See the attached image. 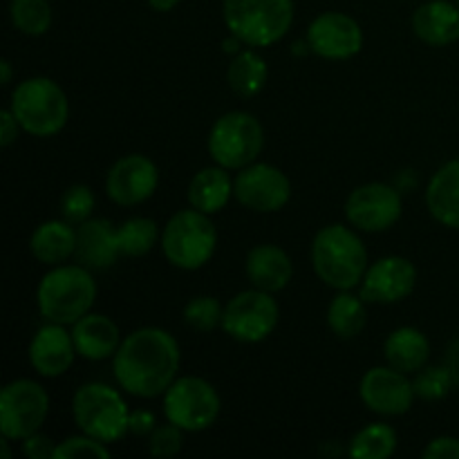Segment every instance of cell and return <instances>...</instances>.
<instances>
[{"mask_svg": "<svg viewBox=\"0 0 459 459\" xmlns=\"http://www.w3.org/2000/svg\"><path fill=\"white\" fill-rule=\"evenodd\" d=\"M245 272L255 290L276 294V291H282L291 282L294 263H291L290 254L282 247L264 242V245H255L247 254Z\"/></svg>", "mask_w": 459, "mask_h": 459, "instance_id": "ffe728a7", "label": "cell"}, {"mask_svg": "<svg viewBox=\"0 0 459 459\" xmlns=\"http://www.w3.org/2000/svg\"><path fill=\"white\" fill-rule=\"evenodd\" d=\"M421 455L426 459H459V437H451V435L435 437Z\"/></svg>", "mask_w": 459, "mask_h": 459, "instance_id": "74e56055", "label": "cell"}, {"mask_svg": "<svg viewBox=\"0 0 459 459\" xmlns=\"http://www.w3.org/2000/svg\"><path fill=\"white\" fill-rule=\"evenodd\" d=\"M307 43L316 56L348 61L363 49V30L343 12H323L309 22Z\"/></svg>", "mask_w": 459, "mask_h": 459, "instance_id": "9a60e30c", "label": "cell"}, {"mask_svg": "<svg viewBox=\"0 0 459 459\" xmlns=\"http://www.w3.org/2000/svg\"><path fill=\"white\" fill-rule=\"evenodd\" d=\"M164 417L179 426L184 433H202L218 421L222 402L211 381L202 377H178L170 388L161 394Z\"/></svg>", "mask_w": 459, "mask_h": 459, "instance_id": "9c48e42d", "label": "cell"}, {"mask_svg": "<svg viewBox=\"0 0 459 459\" xmlns=\"http://www.w3.org/2000/svg\"><path fill=\"white\" fill-rule=\"evenodd\" d=\"M229 34L247 48H269L282 40L294 22L291 0H222Z\"/></svg>", "mask_w": 459, "mask_h": 459, "instance_id": "5b68a950", "label": "cell"}, {"mask_svg": "<svg viewBox=\"0 0 459 459\" xmlns=\"http://www.w3.org/2000/svg\"><path fill=\"white\" fill-rule=\"evenodd\" d=\"M76 258L88 269H108L121 258L117 229L103 218H90L76 227Z\"/></svg>", "mask_w": 459, "mask_h": 459, "instance_id": "d6986e66", "label": "cell"}, {"mask_svg": "<svg viewBox=\"0 0 459 459\" xmlns=\"http://www.w3.org/2000/svg\"><path fill=\"white\" fill-rule=\"evenodd\" d=\"M117 238H119L121 255L142 258L155 249L157 242L161 240V233L155 220L137 215V218H128L126 222H121V227L117 229Z\"/></svg>", "mask_w": 459, "mask_h": 459, "instance_id": "f546056e", "label": "cell"}, {"mask_svg": "<svg viewBox=\"0 0 459 459\" xmlns=\"http://www.w3.org/2000/svg\"><path fill=\"white\" fill-rule=\"evenodd\" d=\"M403 211L402 193L385 182H370L354 188L345 202V218L357 231L384 233L399 222Z\"/></svg>", "mask_w": 459, "mask_h": 459, "instance_id": "7c38bea8", "label": "cell"}, {"mask_svg": "<svg viewBox=\"0 0 459 459\" xmlns=\"http://www.w3.org/2000/svg\"><path fill=\"white\" fill-rule=\"evenodd\" d=\"M30 251L48 267L63 264L76 254V227L67 220H48L31 233Z\"/></svg>", "mask_w": 459, "mask_h": 459, "instance_id": "cb8c5ba5", "label": "cell"}, {"mask_svg": "<svg viewBox=\"0 0 459 459\" xmlns=\"http://www.w3.org/2000/svg\"><path fill=\"white\" fill-rule=\"evenodd\" d=\"M157 429V420L151 411H130V426L128 433L148 437Z\"/></svg>", "mask_w": 459, "mask_h": 459, "instance_id": "f35d334b", "label": "cell"}, {"mask_svg": "<svg viewBox=\"0 0 459 459\" xmlns=\"http://www.w3.org/2000/svg\"><path fill=\"white\" fill-rule=\"evenodd\" d=\"M9 442H12V439H9V437L0 439V455H3V459L12 457V451H9Z\"/></svg>", "mask_w": 459, "mask_h": 459, "instance_id": "ee69618b", "label": "cell"}, {"mask_svg": "<svg viewBox=\"0 0 459 459\" xmlns=\"http://www.w3.org/2000/svg\"><path fill=\"white\" fill-rule=\"evenodd\" d=\"M72 417L81 433L103 444L119 442L130 426L128 403L108 384L81 385L72 399Z\"/></svg>", "mask_w": 459, "mask_h": 459, "instance_id": "52a82bcc", "label": "cell"}, {"mask_svg": "<svg viewBox=\"0 0 459 459\" xmlns=\"http://www.w3.org/2000/svg\"><path fill=\"white\" fill-rule=\"evenodd\" d=\"M179 3H182V0H148V4H151L155 12H161V13L173 12Z\"/></svg>", "mask_w": 459, "mask_h": 459, "instance_id": "b9f144b4", "label": "cell"}, {"mask_svg": "<svg viewBox=\"0 0 459 459\" xmlns=\"http://www.w3.org/2000/svg\"><path fill=\"white\" fill-rule=\"evenodd\" d=\"M49 412V397L39 381L16 379L0 393V435L22 442L39 433Z\"/></svg>", "mask_w": 459, "mask_h": 459, "instance_id": "30bf717a", "label": "cell"}, {"mask_svg": "<svg viewBox=\"0 0 459 459\" xmlns=\"http://www.w3.org/2000/svg\"><path fill=\"white\" fill-rule=\"evenodd\" d=\"M363 406L381 417L406 415L415 402V385L406 372L393 366L370 368L359 384Z\"/></svg>", "mask_w": 459, "mask_h": 459, "instance_id": "5bb4252c", "label": "cell"}, {"mask_svg": "<svg viewBox=\"0 0 459 459\" xmlns=\"http://www.w3.org/2000/svg\"><path fill=\"white\" fill-rule=\"evenodd\" d=\"M209 155L227 170L254 164L264 146V130L251 112L231 110L220 117L209 133Z\"/></svg>", "mask_w": 459, "mask_h": 459, "instance_id": "ba28073f", "label": "cell"}, {"mask_svg": "<svg viewBox=\"0 0 459 459\" xmlns=\"http://www.w3.org/2000/svg\"><path fill=\"white\" fill-rule=\"evenodd\" d=\"M224 307L213 296H195L184 307V323L195 332H213L222 325Z\"/></svg>", "mask_w": 459, "mask_h": 459, "instance_id": "1f68e13d", "label": "cell"}, {"mask_svg": "<svg viewBox=\"0 0 459 459\" xmlns=\"http://www.w3.org/2000/svg\"><path fill=\"white\" fill-rule=\"evenodd\" d=\"M269 67L267 61L254 49H242L231 58V65L227 70V83L240 97L251 99L263 92L267 83Z\"/></svg>", "mask_w": 459, "mask_h": 459, "instance_id": "4316f807", "label": "cell"}, {"mask_svg": "<svg viewBox=\"0 0 459 459\" xmlns=\"http://www.w3.org/2000/svg\"><path fill=\"white\" fill-rule=\"evenodd\" d=\"M12 25L25 36H43L52 27L54 12L49 0H12L9 3Z\"/></svg>", "mask_w": 459, "mask_h": 459, "instance_id": "4dcf8cb0", "label": "cell"}, {"mask_svg": "<svg viewBox=\"0 0 459 459\" xmlns=\"http://www.w3.org/2000/svg\"><path fill=\"white\" fill-rule=\"evenodd\" d=\"M92 269L83 264H56L49 269L36 290V305L48 323L74 325L92 309L97 300V282Z\"/></svg>", "mask_w": 459, "mask_h": 459, "instance_id": "3957f363", "label": "cell"}, {"mask_svg": "<svg viewBox=\"0 0 459 459\" xmlns=\"http://www.w3.org/2000/svg\"><path fill=\"white\" fill-rule=\"evenodd\" d=\"M397 451V433L388 424H368L350 439L352 459H388Z\"/></svg>", "mask_w": 459, "mask_h": 459, "instance_id": "f1b7e54d", "label": "cell"}, {"mask_svg": "<svg viewBox=\"0 0 459 459\" xmlns=\"http://www.w3.org/2000/svg\"><path fill=\"white\" fill-rule=\"evenodd\" d=\"M184 446V430L179 426L157 424V429L148 435V451L155 457H175Z\"/></svg>", "mask_w": 459, "mask_h": 459, "instance_id": "e575fe53", "label": "cell"}, {"mask_svg": "<svg viewBox=\"0 0 459 459\" xmlns=\"http://www.w3.org/2000/svg\"><path fill=\"white\" fill-rule=\"evenodd\" d=\"M160 186L157 164L146 155H124L106 175V193L115 204L137 206L155 195Z\"/></svg>", "mask_w": 459, "mask_h": 459, "instance_id": "2e32d148", "label": "cell"}, {"mask_svg": "<svg viewBox=\"0 0 459 459\" xmlns=\"http://www.w3.org/2000/svg\"><path fill=\"white\" fill-rule=\"evenodd\" d=\"M444 366L451 372L453 381H455V388H459V336L451 341L446 350V357H444Z\"/></svg>", "mask_w": 459, "mask_h": 459, "instance_id": "60d3db41", "label": "cell"}, {"mask_svg": "<svg viewBox=\"0 0 459 459\" xmlns=\"http://www.w3.org/2000/svg\"><path fill=\"white\" fill-rule=\"evenodd\" d=\"M79 457H110V448L108 444L99 442V439L90 437V435L81 433L76 437L63 439L56 446V459H79Z\"/></svg>", "mask_w": 459, "mask_h": 459, "instance_id": "d590c367", "label": "cell"}, {"mask_svg": "<svg viewBox=\"0 0 459 459\" xmlns=\"http://www.w3.org/2000/svg\"><path fill=\"white\" fill-rule=\"evenodd\" d=\"M72 339L79 357L88 361L112 359L121 345V332L117 323L106 314L88 312L72 325Z\"/></svg>", "mask_w": 459, "mask_h": 459, "instance_id": "44dd1931", "label": "cell"}, {"mask_svg": "<svg viewBox=\"0 0 459 459\" xmlns=\"http://www.w3.org/2000/svg\"><path fill=\"white\" fill-rule=\"evenodd\" d=\"M233 197L255 213H276L291 197V182L278 166L254 161L238 170L233 179Z\"/></svg>", "mask_w": 459, "mask_h": 459, "instance_id": "4fadbf2b", "label": "cell"}, {"mask_svg": "<svg viewBox=\"0 0 459 459\" xmlns=\"http://www.w3.org/2000/svg\"><path fill=\"white\" fill-rule=\"evenodd\" d=\"M9 110L21 128L34 137H54L70 119V101L61 85L49 76H31L13 88Z\"/></svg>", "mask_w": 459, "mask_h": 459, "instance_id": "277c9868", "label": "cell"}, {"mask_svg": "<svg viewBox=\"0 0 459 459\" xmlns=\"http://www.w3.org/2000/svg\"><path fill=\"white\" fill-rule=\"evenodd\" d=\"M412 385H415V394L420 399L439 402L455 388V381L446 366H424L420 372H415Z\"/></svg>", "mask_w": 459, "mask_h": 459, "instance_id": "d6a6232c", "label": "cell"}, {"mask_svg": "<svg viewBox=\"0 0 459 459\" xmlns=\"http://www.w3.org/2000/svg\"><path fill=\"white\" fill-rule=\"evenodd\" d=\"M218 249V229L211 215L197 209H184L170 215L161 231V251L173 267L184 272L202 269Z\"/></svg>", "mask_w": 459, "mask_h": 459, "instance_id": "8992f818", "label": "cell"}, {"mask_svg": "<svg viewBox=\"0 0 459 459\" xmlns=\"http://www.w3.org/2000/svg\"><path fill=\"white\" fill-rule=\"evenodd\" d=\"M281 318L273 294L263 290H247L224 305L222 330L240 343H260L273 334Z\"/></svg>", "mask_w": 459, "mask_h": 459, "instance_id": "8fae6325", "label": "cell"}, {"mask_svg": "<svg viewBox=\"0 0 459 459\" xmlns=\"http://www.w3.org/2000/svg\"><path fill=\"white\" fill-rule=\"evenodd\" d=\"M426 206L439 224L459 231V157L446 161L426 186Z\"/></svg>", "mask_w": 459, "mask_h": 459, "instance_id": "603a6c76", "label": "cell"}, {"mask_svg": "<svg viewBox=\"0 0 459 459\" xmlns=\"http://www.w3.org/2000/svg\"><path fill=\"white\" fill-rule=\"evenodd\" d=\"M94 211V193L85 184H72L61 197V215L70 224L79 227L81 222L92 218Z\"/></svg>", "mask_w": 459, "mask_h": 459, "instance_id": "836d02e7", "label": "cell"}, {"mask_svg": "<svg viewBox=\"0 0 459 459\" xmlns=\"http://www.w3.org/2000/svg\"><path fill=\"white\" fill-rule=\"evenodd\" d=\"M417 285V269L403 255H385L368 267L359 296L366 303L394 305L412 294Z\"/></svg>", "mask_w": 459, "mask_h": 459, "instance_id": "e0dca14e", "label": "cell"}, {"mask_svg": "<svg viewBox=\"0 0 459 459\" xmlns=\"http://www.w3.org/2000/svg\"><path fill=\"white\" fill-rule=\"evenodd\" d=\"M312 267L318 281L336 291L354 290L368 272V251L354 229L327 224L314 236Z\"/></svg>", "mask_w": 459, "mask_h": 459, "instance_id": "7a4b0ae2", "label": "cell"}, {"mask_svg": "<svg viewBox=\"0 0 459 459\" xmlns=\"http://www.w3.org/2000/svg\"><path fill=\"white\" fill-rule=\"evenodd\" d=\"M0 72H3V85H9L12 83V63L7 61V58H4V61H0Z\"/></svg>", "mask_w": 459, "mask_h": 459, "instance_id": "7bdbcfd3", "label": "cell"}, {"mask_svg": "<svg viewBox=\"0 0 459 459\" xmlns=\"http://www.w3.org/2000/svg\"><path fill=\"white\" fill-rule=\"evenodd\" d=\"M76 354L79 352L74 348L72 332H67L65 325H58V323H48L40 327L27 350L31 368L48 379L65 375L74 363Z\"/></svg>", "mask_w": 459, "mask_h": 459, "instance_id": "ac0fdd59", "label": "cell"}, {"mask_svg": "<svg viewBox=\"0 0 459 459\" xmlns=\"http://www.w3.org/2000/svg\"><path fill=\"white\" fill-rule=\"evenodd\" d=\"M384 357L388 366L397 368V370L406 372V375H415L421 368L429 366L430 341L417 327H397L385 339Z\"/></svg>", "mask_w": 459, "mask_h": 459, "instance_id": "484cf974", "label": "cell"}, {"mask_svg": "<svg viewBox=\"0 0 459 459\" xmlns=\"http://www.w3.org/2000/svg\"><path fill=\"white\" fill-rule=\"evenodd\" d=\"M182 352L170 332L139 327L121 341L112 357V372L121 390L137 399L161 397L178 379Z\"/></svg>", "mask_w": 459, "mask_h": 459, "instance_id": "6da1fadb", "label": "cell"}, {"mask_svg": "<svg viewBox=\"0 0 459 459\" xmlns=\"http://www.w3.org/2000/svg\"><path fill=\"white\" fill-rule=\"evenodd\" d=\"M21 124H18V119L13 117V112L9 110V108H4L3 112H0V146L3 148H9L13 142L18 139V133H21Z\"/></svg>", "mask_w": 459, "mask_h": 459, "instance_id": "ab89813d", "label": "cell"}, {"mask_svg": "<svg viewBox=\"0 0 459 459\" xmlns=\"http://www.w3.org/2000/svg\"><path fill=\"white\" fill-rule=\"evenodd\" d=\"M412 31L433 48H446L459 40V7L448 0H430L412 13Z\"/></svg>", "mask_w": 459, "mask_h": 459, "instance_id": "7402d4cb", "label": "cell"}, {"mask_svg": "<svg viewBox=\"0 0 459 459\" xmlns=\"http://www.w3.org/2000/svg\"><path fill=\"white\" fill-rule=\"evenodd\" d=\"M56 446L48 435L39 433L30 435L27 439H22V453L30 459H56Z\"/></svg>", "mask_w": 459, "mask_h": 459, "instance_id": "8d00e7d4", "label": "cell"}, {"mask_svg": "<svg viewBox=\"0 0 459 459\" xmlns=\"http://www.w3.org/2000/svg\"><path fill=\"white\" fill-rule=\"evenodd\" d=\"M366 300L352 294V290L339 291L327 307V325L339 339L350 341L366 330Z\"/></svg>", "mask_w": 459, "mask_h": 459, "instance_id": "83f0119b", "label": "cell"}, {"mask_svg": "<svg viewBox=\"0 0 459 459\" xmlns=\"http://www.w3.org/2000/svg\"><path fill=\"white\" fill-rule=\"evenodd\" d=\"M233 197V178L222 166H206L188 184V204L206 215L220 213Z\"/></svg>", "mask_w": 459, "mask_h": 459, "instance_id": "d4e9b609", "label": "cell"}, {"mask_svg": "<svg viewBox=\"0 0 459 459\" xmlns=\"http://www.w3.org/2000/svg\"><path fill=\"white\" fill-rule=\"evenodd\" d=\"M455 3H457V7H459V0H455Z\"/></svg>", "mask_w": 459, "mask_h": 459, "instance_id": "f6af8a7d", "label": "cell"}]
</instances>
